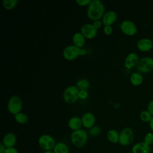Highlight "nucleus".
I'll return each instance as SVG.
<instances>
[{
	"mask_svg": "<svg viewBox=\"0 0 153 153\" xmlns=\"http://www.w3.org/2000/svg\"><path fill=\"white\" fill-rule=\"evenodd\" d=\"M105 6L99 0H92L88 5L87 14L91 20L96 21L100 20L105 14Z\"/></svg>",
	"mask_w": 153,
	"mask_h": 153,
	"instance_id": "f257e3e1",
	"label": "nucleus"
},
{
	"mask_svg": "<svg viewBox=\"0 0 153 153\" xmlns=\"http://www.w3.org/2000/svg\"><path fill=\"white\" fill-rule=\"evenodd\" d=\"M87 139L88 134L82 129L74 131L71 135V140L72 143L77 148H81L84 146L87 143Z\"/></svg>",
	"mask_w": 153,
	"mask_h": 153,
	"instance_id": "f03ea898",
	"label": "nucleus"
},
{
	"mask_svg": "<svg viewBox=\"0 0 153 153\" xmlns=\"http://www.w3.org/2000/svg\"><path fill=\"white\" fill-rule=\"evenodd\" d=\"M79 90L76 85H70L66 88L63 94L65 102L68 104L75 103L79 98Z\"/></svg>",
	"mask_w": 153,
	"mask_h": 153,
	"instance_id": "7ed1b4c3",
	"label": "nucleus"
},
{
	"mask_svg": "<svg viewBox=\"0 0 153 153\" xmlns=\"http://www.w3.org/2000/svg\"><path fill=\"white\" fill-rule=\"evenodd\" d=\"M136 69L140 73L146 74L153 70V58L149 56H145L139 59Z\"/></svg>",
	"mask_w": 153,
	"mask_h": 153,
	"instance_id": "20e7f679",
	"label": "nucleus"
},
{
	"mask_svg": "<svg viewBox=\"0 0 153 153\" xmlns=\"http://www.w3.org/2000/svg\"><path fill=\"white\" fill-rule=\"evenodd\" d=\"M134 136L133 130L130 127H125L120 133L118 143L122 146H128L133 142Z\"/></svg>",
	"mask_w": 153,
	"mask_h": 153,
	"instance_id": "39448f33",
	"label": "nucleus"
},
{
	"mask_svg": "<svg viewBox=\"0 0 153 153\" xmlns=\"http://www.w3.org/2000/svg\"><path fill=\"white\" fill-rule=\"evenodd\" d=\"M7 108L8 111L14 115L20 112L22 109V99L18 96H13L10 98L8 102Z\"/></svg>",
	"mask_w": 153,
	"mask_h": 153,
	"instance_id": "423d86ee",
	"label": "nucleus"
},
{
	"mask_svg": "<svg viewBox=\"0 0 153 153\" xmlns=\"http://www.w3.org/2000/svg\"><path fill=\"white\" fill-rule=\"evenodd\" d=\"M38 144L42 149L46 151L53 149L56 143L51 136L45 134H42L39 137L38 139Z\"/></svg>",
	"mask_w": 153,
	"mask_h": 153,
	"instance_id": "0eeeda50",
	"label": "nucleus"
},
{
	"mask_svg": "<svg viewBox=\"0 0 153 153\" xmlns=\"http://www.w3.org/2000/svg\"><path fill=\"white\" fill-rule=\"evenodd\" d=\"M120 29L123 33L128 36H133L137 32L136 25L131 20H125L120 24Z\"/></svg>",
	"mask_w": 153,
	"mask_h": 153,
	"instance_id": "6e6552de",
	"label": "nucleus"
},
{
	"mask_svg": "<svg viewBox=\"0 0 153 153\" xmlns=\"http://www.w3.org/2000/svg\"><path fill=\"white\" fill-rule=\"evenodd\" d=\"M79 48L75 46V45H68L63 50V57L68 60H73L79 56Z\"/></svg>",
	"mask_w": 153,
	"mask_h": 153,
	"instance_id": "1a4fd4ad",
	"label": "nucleus"
},
{
	"mask_svg": "<svg viewBox=\"0 0 153 153\" xmlns=\"http://www.w3.org/2000/svg\"><path fill=\"white\" fill-rule=\"evenodd\" d=\"M81 33L85 38L87 39H93L96 36L97 29H96L93 25L90 23H85L81 26Z\"/></svg>",
	"mask_w": 153,
	"mask_h": 153,
	"instance_id": "9d476101",
	"label": "nucleus"
},
{
	"mask_svg": "<svg viewBox=\"0 0 153 153\" xmlns=\"http://www.w3.org/2000/svg\"><path fill=\"white\" fill-rule=\"evenodd\" d=\"M82 124L86 128H91L95 124L96 118L94 115L90 112H87L84 113L81 118Z\"/></svg>",
	"mask_w": 153,
	"mask_h": 153,
	"instance_id": "9b49d317",
	"label": "nucleus"
},
{
	"mask_svg": "<svg viewBox=\"0 0 153 153\" xmlns=\"http://www.w3.org/2000/svg\"><path fill=\"white\" fill-rule=\"evenodd\" d=\"M139 60V56L136 53H130L124 60V66L127 69H130L137 65Z\"/></svg>",
	"mask_w": 153,
	"mask_h": 153,
	"instance_id": "f8f14e48",
	"label": "nucleus"
},
{
	"mask_svg": "<svg viewBox=\"0 0 153 153\" xmlns=\"http://www.w3.org/2000/svg\"><path fill=\"white\" fill-rule=\"evenodd\" d=\"M137 48L143 52L149 51L153 47L152 41L148 38H143L140 39L137 42Z\"/></svg>",
	"mask_w": 153,
	"mask_h": 153,
	"instance_id": "ddd939ff",
	"label": "nucleus"
},
{
	"mask_svg": "<svg viewBox=\"0 0 153 153\" xmlns=\"http://www.w3.org/2000/svg\"><path fill=\"white\" fill-rule=\"evenodd\" d=\"M117 19V13L114 11H108L105 13L102 17V23L105 25L111 26Z\"/></svg>",
	"mask_w": 153,
	"mask_h": 153,
	"instance_id": "4468645a",
	"label": "nucleus"
},
{
	"mask_svg": "<svg viewBox=\"0 0 153 153\" xmlns=\"http://www.w3.org/2000/svg\"><path fill=\"white\" fill-rule=\"evenodd\" d=\"M150 151V146L144 142H140L134 144L131 148L132 153H149Z\"/></svg>",
	"mask_w": 153,
	"mask_h": 153,
	"instance_id": "2eb2a0df",
	"label": "nucleus"
},
{
	"mask_svg": "<svg viewBox=\"0 0 153 153\" xmlns=\"http://www.w3.org/2000/svg\"><path fill=\"white\" fill-rule=\"evenodd\" d=\"M17 141L16 135L13 133H7L2 139V143L6 148L14 147Z\"/></svg>",
	"mask_w": 153,
	"mask_h": 153,
	"instance_id": "dca6fc26",
	"label": "nucleus"
},
{
	"mask_svg": "<svg viewBox=\"0 0 153 153\" xmlns=\"http://www.w3.org/2000/svg\"><path fill=\"white\" fill-rule=\"evenodd\" d=\"M82 126L81 119L78 117H73L71 118L68 121V126L73 131L81 129L80 128Z\"/></svg>",
	"mask_w": 153,
	"mask_h": 153,
	"instance_id": "f3484780",
	"label": "nucleus"
},
{
	"mask_svg": "<svg viewBox=\"0 0 153 153\" xmlns=\"http://www.w3.org/2000/svg\"><path fill=\"white\" fill-rule=\"evenodd\" d=\"M85 37L81 32H76L74 34L72 37V41L74 45L81 48L85 44Z\"/></svg>",
	"mask_w": 153,
	"mask_h": 153,
	"instance_id": "a211bd4d",
	"label": "nucleus"
},
{
	"mask_svg": "<svg viewBox=\"0 0 153 153\" xmlns=\"http://www.w3.org/2000/svg\"><path fill=\"white\" fill-rule=\"evenodd\" d=\"M131 83L134 86H138L140 85L143 82V76L141 73L139 72H133L130 78Z\"/></svg>",
	"mask_w": 153,
	"mask_h": 153,
	"instance_id": "6ab92c4d",
	"label": "nucleus"
},
{
	"mask_svg": "<svg viewBox=\"0 0 153 153\" xmlns=\"http://www.w3.org/2000/svg\"><path fill=\"white\" fill-rule=\"evenodd\" d=\"M106 136L108 140L111 143H117L119 142L120 134L117 130L114 129L109 130L106 134Z\"/></svg>",
	"mask_w": 153,
	"mask_h": 153,
	"instance_id": "aec40b11",
	"label": "nucleus"
},
{
	"mask_svg": "<svg viewBox=\"0 0 153 153\" xmlns=\"http://www.w3.org/2000/svg\"><path fill=\"white\" fill-rule=\"evenodd\" d=\"M54 153H69V148L67 145L63 142H58L53 148Z\"/></svg>",
	"mask_w": 153,
	"mask_h": 153,
	"instance_id": "412c9836",
	"label": "nucleus"
},
{
	"mask_svg": "<svg viewBox=\"0 0 153 153\" xmlns=\"http://www.w3.org/2000/svg\"><path fill=\"white\" fill-rule=\"evenodd\" d=\"M76 86L79 90H87L90 87V82L87 79H80L76 82Z\"/></svg>",
	"mask_w": 153,
	"mask_h": 153,
	"instance_id": "4be33fe9",
	"label": "nucleus"
},
{
	"mask_svg": "<svg viewBox=\"0 0 153 153\" xmlns=\"http://www.w3.org/2000/svg\"><path fill=\"white\" fill-rule=\"evenodd\" d=\"M14 119L17 123L19 124H25L28 120V117L23 112H19L14 115Z\"/></svg>",
	"mask_w": 153,
	"mask_h": 153,
	"instance_id": "5701e85b",
	"label": "nucleus"
},
{
	"mask_svg": "<svg viewBox=\"0 0 153 153\" xmlns=\"http://www.w3.org/2000/svg\"><path fill=\"white\" fill-rule=\"evenodd\" d=\"M18 2L17 0H3L2 5L6 10H11L16 6Z\"/></svg>",
	"mask_w": 153,
	"mask_h": 153,
	"instance_id": "b1692460",
	"label": "nucleus"
},
{
	"mask_svg": "<svg viewBox=\"0 0 153 153\" xmlns=\"http://www.w3.org/2000/svg\"><path fill=\"white\" fill-rule=\"evenodd\" d=\"M140 119L143 122H149L152 117V115L149 112L148 110L142 111L139 115Z\"/></svg>",
	"mask_w": 153,
	"mask_h": 153,
	"instance_id": "393cba45",
	"label": "nucleus"
},
{
	"mask_svg": "<svg viewBox=\"0 0 153 153\" xmlns=\"http://www.w3.org/2000/svg\"><path fill=\"white\" fill-rule=\"evenodd\" d=\"M143 142L149 146L152 145L153 144V133L151 132L147 133L143 137Z\"/></svg>",
	"mask_w": 153,
	"mask_h": 153,
	"instance_id": "a878e982",
	"label": "nucleus"
},
{
	"mask_svg": "<svg viewBox=\"0 0 153 153\" xmlns=\"http://www.w3.org/2000/svg\"><path fill=\"white\" fill-rule=\"evenodd\" d=\"M101 128L98 127V126H93L91 127L90 130H89V134L94 137V136H97L101 133Z\"/></svg>",
	"mask_w": 153,
	"mask_h": 153,
	"instance_id": "bb28decb",
	"label": "nucleus"
},
{
	"mask_svg": "<svg viewBox=\"0 0 153 153\" xmlns=\"http://www.w3.org/2000/svg\"><path fill=\"white\" fill-rule=\"evenodd\" d=\"M88 96V93L87 90H79L78 93V97L82 100L86 99Z\"/></svg>",
	"mask_w": 153,
	"mask_h": 153,
	"instance_id": "cd10ccee",
	"label": "nucleus"
},
{
	"mask_svg": "<svg viewBox=\"0 0 153 153\" xmlns=\"http://www.w3.org/2000/svg\"><path fill=\"white\" fill-rule=\"evenodd\" d=\"M92 0H76V3L79 6L88 5Z\"/></svg>",
	"mask_w": 153,
	"mask_h": 153,
	"instance_id": "c85d7f7f",
	"label": "nucleus"
},
{
	"mask_svg": "<svg viewBox=\"0 0 153 153\" xmlns=\"http://www.w3.org/2000/svg\"><path fill=\"white\" fill-rule=\"evenodd\" d=\"M103 32L106 35H110L112 33V27L111 26L106 25L103 27Z\"/></svg>",
	"mask_w": 153,
	"mask_h": 153,
	"instance_id": "c756f323",
	"label": "nucleus"
},
{
	"mask_svg": "<svg viewBox=\"0 0 153 153\" xmlns=\"http://www.w3.org/2000/svg\"><path fill=\"white\" fill-rule=\"evenodd\" d=\"M147 110L153 116V100L149 102L147 105Z\"/></svg>",
	"mask_w": 153,
	"mask_h": 153,
	"instance_id": "7c9ffc66",
	"label": "nucleus"
},
{
	"mask_svg": "<svg viewBox=\"0 0 153 153\" xmlns=\"http://www.w3.org/2000/svg\"><path fill=\"white\" fill-rule=\"evenodd\" d=\"M4 153H19L18 151L14 147H10V148H6Z\"/></svg>",
	"mask_w": 153,
	"mask_h": 153,
	"instance_id": "2f4dec72",
	"label": "nucleus"
},
{
	"mask_svg": "<svg viewBox=\"0 0 153 153\" xmlns=\"http://www.w3.org/2000/svg\"><path fill=\"white\" fill-rule=\"evenodd\" d=\"M102 22H101L100 20H96V21H94L93 23V25L94 26V27L96 29H98L99 28L101 27L102 25Z\"/></svg>",
	"mask_w": 153,
	"mask_h": 153,
	"instance_id": "473e14b6",
	"label": "nucleus"
},
{
	"mask_svg": "<svg viewBox=\"0 0 153 153\" xmlns=\"http://www.w3.org/2000/svg\"><path fill=\"white\" fill-rule=\"evenodd\" d=\"M87 53V51H86V50L84 49V48H79V56H84Z\"/></svg>",
	"mask_w": 153,
	"mask_h": 153,
	"instance_id": "72a5a7b5",
	"label": "nucleus"
},
{
	"mask_svg": "<svg viewBox=\"0 0 153 153\" xmlns=\"http://www.w3.org/2000/svg\"><path fill=\"white\" fill-rule=\"evenodd\" d=\"M6 147L2 143H0V153H4Z\"/></svg>",
	"mask_w": 153,
	"mask_h": 153,
	"instance_id": "f704fd0d",
	"label": "nucleus"
},
{
	"mask_svg": "<svg viewBox=\"0 0 153 153\" xmlns=\"http://www.w3.org/2000/svg\"><path fill=\"white\" fill-rule=\"evenodd\" d=\"M149 126L151 130L153 131V116H152L151 121L149 122Z\"/></svg>",
	"mask_w": 153,
	"mask_h": 153,
	"instance_id": "c9c22d12",
	"label": "nucleus"
},
{
	"mask_svg": "<svg viewBox=\"0 0 153 153\" xmlns=\"http://www.w3.org/2000/svg\"><path fill=\"white\" fill-rule=\"evenodd\" d=\"M43 153H54V152L51 151H44Z\"/></svg>",
	"mask_w": 153,
	"mask_h": 153,
	"instance_id": "e433bc0d",
	"label": "nucleus"
}]
</instances>
